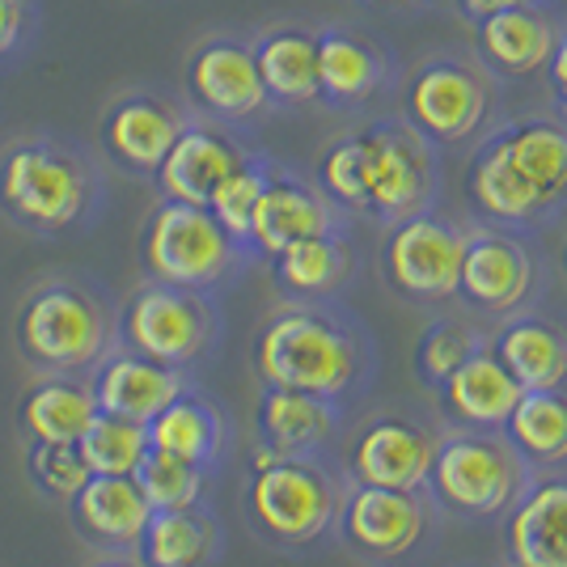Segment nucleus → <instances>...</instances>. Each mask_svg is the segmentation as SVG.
Returning a JSON list of instances; mask_svg holds the SVG:
<instances>
[{
  "instance_id": "f257e3e1",
  "label": "nucleus",
  "mask_w": 567,
  "mask_h": 567,
  "mask_svg": "<svg viewBox=\"0 0 567 567\" xmlns=\"http://www.w3.org/2000/svg\"><path fill=\"white\" fill-rule=\"evenodd\" d=\"M259 385L306 390L352 406L378 373V339L339 301H284L250 339Z\"/></svg>"
},
{
  "instance_id": "f03ea898",
  "label": "nucleus",
  "mask_w": 567,
  "mask_h": 567,
  "mask_svg": "<svg viewBox=\"0 0 567 567\" xmlns=\"http://www.w3.org/2000/svg\"><path fill=\"white\" fill-rule=\"evenodd\" d=\"M106 213L97 148L64 132H22L0 144V216L30 237L60 241L94 229Z\"/></svg>"
},
{
  "instance_id": "7ed1b4c3",
  "label": "nucleus",
  "mask_w": 567,
  "mask_h": 567,
  "mask_svg": "<svg viewBox=\"0 0 567 567\" xmlns=\"http://www.w3.org/2000/svg\"><path fill=\"white\" fill-rule=\"evenodd\" d=\"M118 301L90 271H48L13 309V352L30 378H90L115 348Z\"/></svg>"
},
{
  "instance_id": "20e7f679",
  "label": "nucleus",
  "mask_w": 567,
  "mask_h": 567,
  "mask_svg": "<svg viewBox=\"0 0 567 567\" xmlns=\"http://www.w3.org/2000/svg\"><path fill=\"white\" fill-rule=\"evenodd\" d=\"M348 474L331 453H267L255 445L241 517L271 550H309L334 538Z\"/></svg>"
},
{
  "instance_id": "39448f33",
  "label": "nucleus",
  "mask_w": 567,
  "mask_h": 567,
  "mask_svg": "<svg viewBox=\"0 0 567 567\" xmlns=\"http://www.w3.org/2000/svg\"><path fill=\"white\" fill-rule=\"evenodd\" d=\"M136 267L141 280L225 292L250 267V255L204 204L157 199L136 234Z\"/></svg>"
},
{
  "instance_id": "423d86ee",
  "label": "nucleus",
  "mask_w": 567,
  "mask_h": 567,
  "mask_svg": "<svg viewBox=\"0 0 567 567\" xmlns=\"http://www.w3.org/2000/svg\"><path fill=\"white\" fill-rule=\"evenodd\" d=\"M220 339H225V313L216 292L141 280L118 301L115 343L148 360H162L169 369H183L190 378L220 352Z\"/></svg>"
},
{
  "instance_id": "0eeeda50",
  "label": "nucleus",
  "mask_w": 567,
  "mask_h": 567,
  "mask_svg": "<svg viewBox=\"0 0 567 567\" xmlns=\"http://www.w3.org/2000/svg\"><path fill=\"white\" fill-rule=\"evenodd\" d=\"M534 478L504 432H457L441 436L424 492L432 508L453 520H496L520 499Z\"/></svg>"
},
{
  "instance_id": "6e6552de",
  "label": "nucleus",
  "mask_w": 567,
  "mask_h": 567,
  "mask_svg": "<svg viewBox=\"0 0 567 567\" xmlns=\"http://www.w3.org/2000/svg\"><path fill=\"white\" fill-rule=\"evenodd\" d=\"M462 250H466V229L427 208V213L385 225L381 276L402 301L441 306V301L457 297Z\"/></svg>"
},
{
  "instance_id": "1a4fd4ad",
  "label": "nucleus",
  "mask_w": 567,
  "mask_h": 567,
  "mask_svg": "<svg viewBox=\"0 0 567 567\" xmlns=\"http://www.w3.org/2000/svg\"><path fill=\"white\" fill-rule=\"evenodd\" d=\"M190 115L195 111L187 102L162 90H148V85L118 90L97 115V157L127 178L153 183V174L166 162L174 141L183 136Z\"/></svg>"
},
{
  "instance_id": "9d476101",
  "label": "nucleus",
  "mask_w": 567,
  "mask_h": 567,
  "mask_svg": "<svg viewBox=\"0 0 567 567\" xmlns=\"http://www.w3.org/2000/svg\"><path fill=\"white\" fill-rule=\"evenodd\" d=\"M183 90L195 115L225 127L259 123L271 111V97L255 64V48L241 34H213L195 43L183 64Z\"/></svg>"
},
{
  "instance_id": "9b49d317",
  "label": "nucleus",
  "mask_w": 567,
  "mask_h": 567,
  "mask_svg": "<svg viewBox=\"0 0 567 567\" xmlns=\"http://www.w3.org/2000/svg\"><path fill=\"white\" fill-rule=\"evenodd\" d=\"M369 141V195L364 216L378 225H394L415 213H427L436 199V153L432 141L411 123H373L364 127Z\"/></svg>"
},
{
  "instance_id": "f8f14e48",
  "label": "nucleus",
  "mask_w": 567,
  "mask_h": 567,
  "mask_svg": "<svg viewBox=\"0 0 567 567\" xmlns=\"http://www.w3.org/2000/svg\"><path fill=\"white\" fill-rule=\"evenodd\" d=\"M543 267L534 259L529 241H520L513 229H466V250H462V276H457V297L483 313V318H513L538 297Z\"/></svg>"
},
{
  "instance_id": "ddd939ff",
  "label": "nucleus",
  "mask_w": 567,
  "mask_h": 567,
  "mask_svg": "<svg viewBox=\"0 0 567 567\" xmlns=\"http://www.w3.org/2000/svg\"><path fill=\"white\" fill-rule=\"evenodd\" d=\"M441 436L415 415L402 411H381L373 420L352 432L339 466L348 483H369V487H394V492H424V478L432 471Z\"/></svg>"
},
{
  "instance_id": "4468645a",
  "label": "nucleus",
  "mask_w": 567,
  "mask_h": 567,
  "mask_svg": "<svg viewBox=\"0 0 567 567\" xmlns=\"http://www.w3.org/2000/svg\"><path fill=\"white\" fill-rule=\"evenodd\" d=\"M427 525H432L427 492H394V487L348 483L334 534L360 559L394 564V559L411 555L424 543Z\"/></svg>"
},
{
  "instance_id": "2eb2a0df",
  "label": "nucleus",
  "mask_w": 567,
  "mask_h": 567,
  "mask_svg": "<svg viewBox=\"0 0 567 567\" xmlns=\"http://www.w3.org/2000/svg\"><path fill=\"white\" fill-rule=\"evenodd\" d=\"M334 229H348L343 208L331 204L327 190L318 187L313 178L276 162L271 174H267L259 204H255V216H250L246 250H250V262H267L271 255H280L284 246H292L301 237L334 234Z\"/></svg>"
},
{
  "instance_id": "dca6fc26",
  "label": "nucleus",
  "mask_w": 567,
  "mask_h": 567,
  "mask_svg": "<svg viewBox=\"0 0 567 567\" xmlns=\"http://www.w3.org/2000/svg\"><path fill=\"white\" fill-rule=\"evenodd\" d=\"M492 90L462 60H432L411 76L406 123L432 144H462L487 123Z\"/></svg>"
},
{
  "instance_id": "f3484780",
  "label": "nucleus",
  "mask_w": 567,
  "mask_h": 567,
  "mask_svg": "<svg viewBox=\"0 0 567 567\" xmlns=\"http://www.w3.org/2000/svg\"><path fill=\"white\" fill-rule=\"evenodd\" d=\"M348 402L259 385L255 399V445L267 453H331L348 432Z\"/></svg>"
},
{
  "instance_id": "a211bd4d",
  "label": "nucleus",
  "mask_w": 567,
  "mask_h": 567,
  "mask_svg": "<svg viewBox=\"0 0 567 567\" xmlns=\"http://www.w3.org/2000/svg\"><path fill=\"white\" fill-rule=\"evenodd\" d=\"M250 153L255 148L237 141L234 127L213 123L204 115H190L183 136L174 141L166 162L153 174V187L162 199H183V204H204L208 208V195L220 187V178L234 174Z\"/></svg>"
},
{
  "instance_id": "6ab92c4d",
  "label": "nucleus",
  "mask_w": 567,
  "mask_h": 567,
  "mask_svg": "<svg viewBox=\"0 0 567 567\" xmlns=\"http://www.w3.org/2000/svg\"><path fill=\"white\" fill-rule=\"evenodd\" d=\"M69 529L97 555L136 550L153 504L144 499L136 474H90L85 487L64 504Z\"/></svg>"
},
{
  "instance_id": "aec40b11",
  "label": "nucleus",
  "mask_w": 567,
  "mask_h": 567,
  "mask_svg": "<svg viewBox=\"0 0 567 567\" xmlns=\"http://www.w3.org/2000/svg\"><path fill=\"white\" fill-rule=\"evenodd\" d=\"M187 385H195L190 373L169 369L162 360H148V355L123 348V343H115V348L94 364V373H90V390H94L97 411L136 420V424H148V420H153L162 406H169V402L178 399Z\"/></svg>"
},
{
  "instance_id": "412c9836",
  "label": "nucleus",
  "mask_w": 567,
  "mask_h": 567,
  "mask_svg": "<svg viewBox=\"0 0 567 567\" xmlns=\"http://www.w3.org/2000/svg\"><path fill=\"white\" fill-rule=\"evenodd\" d=\"M504 517L513 567H567V471H534Z\"/></svg>"
},
{
  "instance_id": "4be33fe9",
  "label": "nucleus",
  "mask_w": 567,
  "mask_h": 567,
  "mask_svg": "<svg viewBox=\"0 0 567 567\" xmlns=\"http://www.w3.org/2000/svg\"><path fill=\"white\" fill-rule=\"evenodd\" d=\"M432 394H436V406H441L445 424L457 427V432H499V427L508 424V415H513V406L520 402L525 390L499 364L496 352L483 343Z\"/></svg>"
},
{
  "instance_id": "5701e85b",
  "label": "nucleus",
  "mask_w": 567,
  "mask_h": 567,
  "mask_svg": "<svg viewBox=\"0 0 567 567\" xmlns=\"http://www.w3.org/2000/svg\"><path fill=\"white\" fill-rule=\"evenodd\" d=\"M466 199H471V208L487 225L513 229V234L517 229H534V225H543L546 216H555L546 208L543 195H538V187L508 157L499 132L478 144V153H474L471 166H466Z\"/></svg>"
},
{
  "instance_id": "b1692460",
  "label": "nucleus",
  "mask_w": 567,
  "mask_h": 567,
  "mask_svg": "<svg viewBox=\"0 0 567 567\" xmlns=\"http://www.w3.org/2000/svg\"><path fill=\"white\" fill-rule=\"evenodd\" d=\"M229 441H234L229 415L204 385H187L178 399L148 420L153 450L174 453V457H183L208 474H220L225 457H229Z\"/></svg>"
},
{
  "instance_id": "393cba45",
  "label": "nucleus",
  "mask_w": 567,
  "mask_h": 567,
  "mask_svg": "<svg viewBox=\"0 0 567 567\" xmlns=\"http://www.w3.org/2000/svg\"><path fill=\"white\" fill-rule=\"evenodd\" d=\"M487 348L520 390H567V327L559 318L520 309L487 334Z\"/></svg>"
},
{
  "instance_id": "a878e982",
  "label": "nucleus",
  "mask_w": 567,
  "mask_h": 567,
  "mask_svg": "<svg viewBox=\"0 0 567 567\" xmlns=\"http://www.w3.org/2000/svg\"><path fill=\"white\" fill-rule=\"evenodd\" d=\"M271 284L284 301H334L355 276V250L348 229L301 237L267 259Z\"/></svg>"
},
{
  "instance_id": "bb28decb",
  "label": "nucleus",
  "mask_w": 567,
  "mask_h": 567,
  "mask_svg": "<svg viewBox=\"0 0 567 567\" xmlns=\"http://www.w3.org/2000/svg\"><path fill=\"white\" fill-rule=\"evenodd\" d=\"M97 415L90 378H34L22 390V399L13 406V427L22 436V445H69L76 441L90 420Z\"/></svg>"
},
{
  "instance_id": "cd10ccee",
  "label": "nucleus",
  "mask_w": 567,
  "mask_h": 567,
  "mask_svg": "<svg viewBox=\"0 0 567 567\" xmlns=\"http://www.w3.org/2000/svg\"><path fill=\"white\" fill-rule=\"evenodd\" d=\"M136 555L148 567H216L225 555V525L213 499L190 508H153Z\"/></svg>"
},
{
  "instance_id": "c85d7f7f",
  "label": "nucleus",
  "mask_w": 567,
  "mask_h": 567,
  "mask_svg": "<svg viewBox=\"0 0 567 567\" xmlns=\"http://www.w3.org/2000/svg\"><path fill=\"white\" fill-rule=\"evenodd\" d=\"M555 43H559V25L534 0L478 22V48L487 55V64L508 76L543 72L555 55Z\"/></svg>"
},
{
  "instance_id": "c756f323",
  "label": "nucleus",
  "mask_w": 567,
  "mask_h": 567,
  "mask_svg": "<svg viewBox=\"0 0 567 567\" xmlns=\"http://www.w3.org/2000/svg\"><path fill=\"white\" fill-rule=\"evenodd\" d=\"M255 64L271 106H309L318 102V34L306 25H271L250 39Z\"/></svg>"
},
{
  "instance_id": "7c9ffc66",
  "label": "nucleus",
  "mask_w": 567,
  "mask_h": 567,
  "mask_svg": "<svg viewBox=\"0 0 567 567\" xmlns=\"http://www.w3.org/2000/svg\"><path fill=\"white\" fill-rule=\"evenodd\" d=\"M385 81V60L373 43L348 30L318 34V97L331 106H355L373 97Z\"/></svg>"
},
{
  "instance_id": "2f4dec72",
  "label": "nucleus",
  "mask_w": 567,
  "mask_h": 567,
  "mask_svg": "<svg viewBox=\"0 0 567 567\" xmlns=\"http://www.w3.org/2000/svg\"><path fill=\"white\" fill-rule=\"evenodd\" d=\"M499 432L529 471H567V390H525Z\"/></svg>"
},
{
  "instance_id": "473e14b6",
  "label": "nucleus",
  "mask_w": 567,
  "mask_h": 567,
  "mask_svg": "<svg viewBox=\"0 0 567 567\" xmlns=\"http://www.w3.org/2000/svg\"><path fill=\"white\" fill-rule=\"evenodd\" d=\"M499 141L508 157L520 166V174L538 187L550 213L567 204V123L555 118H520L499 127Z\"/></svg>"
},
{
  "instance_id": "72a5a7b5",
  "label": "nucleus",
  "mask_w": 567,
  "mask_h": 567,
  "mask_svg": "<svg viewBox=\"0 0 567 567\" xmlns=\"http://www.w3.org/2000/svg\"><path fill=\"white\" fill-rule=\"evenodd\" d=\"M76 450L85 457L90 474H136L153 445H148V424L97 411L90 427L76 436Z\"/></svg>"
},
{
  "instance_id": "f704fd0d",
  "label": "nucleus",
  "mask_w": 567,
  "mask_h": 567,
  "mask_svg": "<svg viewBox=\"0 0 567 567\" xmlns=\"http://www.w3.org/2000/svg\"><path fill=\"white\" fill-rule=\"evenodd\" d=\"M213 478L216 474L190 466L183 457L162 450H148L144 462L136 466V483H141L144 499L153 508H190V504H204L213 499Z\"/></svg>"
},
{
  "instance_id": "c9c22d12",
  "label": "nucleus",
  "mask_w": 567,
  "mask_h": 567,
  "mask_svg": "<svg viewBox=\"0 0 567 567\" xmlns=\"http://www.w3.org/2000/svg\"><path fill=\"white\" fill-rule=\"evenodd\" d=\"M313 183L327 190V199L343 213L364 216V195H369V141L364 132H348L322 148Z\"/></svg>"
},
{
  "instance_id": "e433bc0d",
  "label": "nucleus",
  "mask_w": 567,
  "mask_h": 567,
  "mask_svg": "<svg viewBox=\"0 0 567 567\" xmlns=\"http://www.w3.org/2000/svg\"><path fill=\"white\" fill-rule=\"evenodd\" d=\"M483 343H487V331H478L474 322H462V318H441V322H432V327L420 334V343H415V378L424 381L427 390H436V385L450 378L462 360H471Z\"/></svg>"
},
{
  "instance_id": "4c0bfd02",
  "label": "nucleus",
  "mask_w": 567,
  "mask_h": 567,
  "mask_svg": "<svg viewBox=\"0 0 567 567\" xmlns=\"http://www.w3.org/2000/svg\"><path fill=\"white\" fill-rule=\"evenodd\" d=\"M271 157H262V153H250L234 174H225L220 178V187L208 195V213L229 229V234L246 246V237H250V216H255V204H259L262 187H267V174H271ZM250 255V250H246Z\"/></svg>"
},
{
  "instance_id": "58836bf2",
  "label": "nucleus",
  "mask_w": 567,
  "mask_h": 567,
  "mask_svg": "<svg viewBox=\"0 0 567 567\" xmlns=\"http://www.w3.org/2000/svg\"><path fill=\"white\" fill-rule=\"evenodd\" d=\"M25 474H30L39 496L64 508L85 487L90 466H85V457L76 450V441H69V445H30L25 450Z\"/></svg>"
},
{
  "instance_id": "ea45409f",
  "label": "nucleus",
  "mask_w": 567,
  "mask_h": 567,
  "mask_svg": "<svg viewBox=\"0 0 567 567\" xmlns=\"http://www.w3.org/2000/svg\"><path fill=\"white\" fill-rule=\"evenodd\" d=\"M43 30V0H0V72L22 64Z\"/></svg>"
},
{
  "instance_id": "a19ab883",
  "label": "nucleus",
  "mask_w": 567,
  "mask_h": 567,
  "mask_svg": "<svg viewBox=\"0 0 567 567\" xmlns=\"http://www.w3.org/2000/svg\"><path fill=\"white\" fill-rule=\"evenodd\" d=\"M550 81H555V94L559 102H567V34H559V43H555V55H550Z\"/></svg>"
},
{
  "instance_id": "79ce46f5",
  "label": "nucleus",
  "mask_w": 567,
  "mask_h": 567,
  "mask_svg": "<svg viewBox=\"0 0 567 567\" xmlns=\"http://www.w3.org/2000/svg\"><path fill=\"white\" fill-rule=\"evenodd\" d=\"M517 4H525V0H462L466 18H474V22L496 18V13H504V9H517Z\"/></svg>"
},
{
  "instance_id": "37998d69",
  "label": "nucleus",
  "mask_w": 567,
  "mask_h": 567,
  "mask_svg": "<svg viewBox=\"0 0 567 567\" xmlns=\"http://www.w3.org/2000/svg\"><path fill=\"white\" fill-rule=\"evenodd\" d=\"M90 567H148V564H144L136 550H123V555H102V559Z\"/></svg>"
},
{
  "instance_id": "c03bdc74",
  "label": "nucleus",
  "mask_w": 567,
  "mask_h": 567,
  "mask_svg": "<svg viewBox=\"0 0 567 567\" xmlns=\"http://www.w3.org/2000/svg\"><path fill=\"white\" fill-rule=\"evenodd\" d=\"M381 4H406V0H381Z\"/></svg>"
},
{
  "instance_id": "a18cd8bd",
  "label": "nucleus",
  "mask_w": 567,
  "mask_h": 567,
  "mask_svg": "<svg viewBox=\"0 0 567 567\" xmlns=\"http://www.w3.org/2000/svg\"><path fill=\"white\" fill-rule=\"evenodd\" d=\"M564 276H567V246H564Z\"/></svg>"
},
{
  "instance_id": "49530a36",
  "label": "nucleus",
  "mask_w": 567,
  "mask_h": 567,
  "mask_svg": "<svg viewBox=\"0 0 567 567\" xmlns=\"http://www.w3.org/2000/svg\"><path fill=\"white\" fill-rule=\"evenodd\" d=\"M564 118H567V102H564Z\"/></svg>"
}]
</instances>
